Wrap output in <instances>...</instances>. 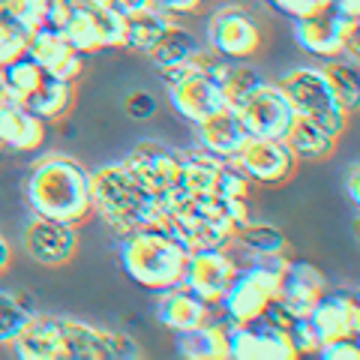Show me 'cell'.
I'll use <instances>...</instances> for the list:
<instances>
[{
	"mask_svg": "<svg viewBox=\"0 0 360 360\" xmlns=\"http://www.w3.org/2000/svg\"><path fill=\"white\" fill-rule=\"evenodd\" d=\"M9 258H13V250H9V243H6L4 234H0V274L9 267Z\"/></svg>",
	"mask_w": 360,
	"mask_h": 360,
	"instance_id": "ab89813d",
	"label": "cell"
},
{
	"mask_svg": "<svg viewBox=\"0 0 360 360\" xmlns=\"http://www.w3.org/2000/svg\"><path fill=\"white\" fill-rule=\"evenodd\" d=\"M240 172L262 186H279L297 172V160L283 139H246L231 160Z\"/></svg>",
	"mask_w": 360,
	"mask_h": 360,
	"instance_id": "8fae6325",
	"label": "cell"
},
{
	"mask_svg": "<svg viewBox=\"0 0 360 360\" xmlns=\"http://www.w3.org/2000/svg\"><path fill=\"white\" fill-rule=\"evenodd\" d=\"M225 342L229 357L234 360H295L300 357L291 345L288 330H279L264 319L225 324Z\"/></svg>",
	"mask_w": 360,
	"mask_h": 360,
	"instance_id": "30bf717a",
	"label": "cell"
},
{
	"mask_svg": "<svg viewBox=\"0 0 360 360\" xmlns=\"http://www.w3.org/2000/svg\"><path fill=\"white\" fill-rule=\"evenodd\" d=\"M195 144L198 148H205L207 153L219 156L222 162H231L234 156H238V150L243 148V141L250 139V135L243 132L240 120L234 117L231 108H222L217 111V115L205 117L201 123H195Z\"/></svg>",
	"mask_w": 360,
	"mask_h": 360,
	"instance_id": "ffe728a7",
	"label": "cell"
},
{
	"mask_svg": "<svg viewBox=\"0 0 360 360\" xmlns=\"http://www.w3.org/2000/svg\"><path fill=\"white\" fill-rule=\"evenodd\" d=\"M148 6L153 9V13L177 21L180 15H195L198 9L205 6V0H148Z\"/></svg>",
	"mask_w": 360,
	"mask_h": 360,
	"instance_id": "d590c367",
	"label": "cell"
},
{
	"mask_svg": "<svg viewBox=\"0 0 360 360\" xmlns=\"http://www.w3.org/2000/svg\"><path fill=\"white\" fill-rule=\"evenodd\" d=\"M156 300H153V315L156 321L165 324L168 330H189L195 324L207 321L210 319V309L205 300H198L193 291H186L184 285H168V288H160L153 291Z\"/></svg>",
	"mask_w": 360,
	"mask_h": 360,
	"instance_id": "ac0fdd59",
	"label": "cell"
},
{
	"mask_svg": "<svg viewBox=\"0 0 360 360\" xmlns=\"http://www.w3.org/2000/svg\"><path fill=\"white\" fill-rule=\"evenodd\" d=\"M27 37L30 33L21 27L13 15H9V9L4 6V0H0V66L25 54Z\"/></svg>",
	"mask_w": 360,
	"mask_h": 360,
	"instance_id": "f546056e",
	"label": "cell"
},
{
	"mask_svg": "<svg viewBox=\"0 0 360 360\" xmlns=\"http://www.w3.org/2000/svg\"><path fill=\"white\" fill-rule=\"evenodd\" d=\"M279 87L285 90V96L291 99V105H295L300 117L315 120L330 135H336V139L348 129L352 115L340 105V99H336L321 66H295V70H288L279 78Z\"/></svg>",
	"mask_w": 360,
	"mask_h": 360,
	"instance_id": "5b68a950",
	"label": "cell"
},
{
	"mask_svg": "<svg viewBox=\"0 0 360 360\" xmlns=\"http://www.w3.org/2000/svg\"><path fill=\"white\" fill-rule=\"evenodd\" d=\"M328 9L333 13H342V15H352V18H360V0H328Z\"/></svg>",
	"mask_w": 360,
	"mask_h": 360,
	"instance_id": "f35d334b",
	"label": "cell"
},
{
	"mask_svg": "<svg viewBox=\"0 0 360 360\" xmlns=\"http://www.w3.org/2000/svg\"><path fill=\"white\" fill-rule=\"evenodd\" d=\"M172 25V18H165L160 13H153L150 6L141 9H129L123 13V45L120 49L139 51V54H150L153 45L162 39V33Z\"/></svg>",
	"mask_w": 360,
	"mask_h": 360,
	"instance_id": "cb8c5ba5",
	"label": "cell"
},
{
	"mask_svg": "<svg viewBox=\"0 0 360 360\" xmlns=\"http://www.w3.org/2000/svg\"><path fill=\"white\" fill-rule=\"evenodd\" d=\"M240 262L229 252V246H210V250H193L186 255L184 276L180 285L193 291L198 300H205L207 307H217L225 288L231 285L234 274H238Z\"/></svg>",
	"mask_w": 360,
	"mask_h": 360,
	"instance_id": "9c48e42d",
	"label": "cell"
},
{
	"mask_svg": "<svg viewBox=\"0 0 360 360\" xmlns=\"http://www.w3.org/2000/svg\"><path fill=\"white\" fill-rule=\"evenodd\" d=\"M270 9L283 13L291 21H300V18H312V15H321L328 13V0H264Z\"/></svg>",
	"mask_w": 360,
	"mask_h": 360,
	"instance_id": "d6a6232c",
	"label": "cell"
},
{
	"mask_svg": "<svg viewBox=\"0 0 360 360\" xmlns=\"http://www.w3.org/2000/svg\"><path fill=\"white\" fill-rule=\"evenodd\" d=\"M72 99H75L72 82H63V78L45 75V82L39 84V90L27 99L25 105H27L37 117H42L45 123H51V120H60V117L70 115Z\"/></svg>",
	"mask_w": 360,
	"mask_h": 360,
	"instance_id": "d4e9b609",
	"label": "cell"
},
{
	"mask_svg": "<svg viewBox=\"0 0 360 360\" xmlns=\"http://www.w3.org/2000/svg\"><path fill=\"white\" fill-rule=\"evenodd\" d=\"M13 354L21 360H139L141 345L120 330H105L90 321L66 315L33 312L27 328L13 342Z\"/></svg>",
	"mask_w": 360,
	"mask_h": 360,
	"instance_id": "6da1fadb",
	"label": "cell"
},
{
	"mask_svg": "<svg viewBox=\"0 0 360 360\" xmlns=\"http://www.w3.org/2000/svg\"><path fill=\"white\" fill-rule=\"evenodd\" d=\"M33 309L13 291L0 288V345H9L15 336L27 328Z\"/></svg>",
	"mask_w": 360,
	"mask_h": 360,
	"instance_id": "f1b7e54d",
	"label": "cell"
},
{
	"mask_svg": "<svg viewBox=\"0 0 360 360\" xmlns=\"http://www.w3.org/2000/svg\"><path fill=\"white\" fill-rule=\"evenodd\" d=\"M75 246H78L75 225L45 217H30V222L25 225V252L45 267L66 264L72 258Z\"/></svg>",
	"mask_w": 360,
	"mask_h": 360,
	"instance_id": "5bb4252c",
	"label": "cell"
},
{
	"mask_svg": "<svg viewBox=\"0 0 360 360\" xmlns=\"http://www.w3.org/2000/svg\"><path fill=\"white\" fill-rule=\"evenodd\" d=\"M90 193H94V210L117 238L135 229L172 231V217L165 213L160 193L144 184L127 162L90 172Z\"/></svg>",
	"mask_w": 360,
	"mask_h": 360,
	"instance_id": "7a4b0ae2",
	"label": "cell"
},
{
	"mask_svg": "<svg viewBox=\"0 0 360 360\" xmlns=\"http://www.w3.org/2000/svg\"><path fill=\"white\" fill-rule=\"evenodd\" d=\"M213 193L222 198H238V201H250L252 193V180L246 177L234 162H222L217 172V184H213Z\"/></svg>",
	"mask_w": 360,
	"mask_h": 360,
	"instance_id": "4dcf8cb0",
	"label": "cell"
},
{
	"mask_svg": "<svg viewBox=\"0 0 360 360\" xmlns=\"http://www.w3.org/2000/svg\"><path fill=\"white\" fill-rule=\"evenodd\" d=\"M165 94H168V105L174 108V115L184 117L189 127H195V123H201L205 117L229 108V103H225V96H222V87L217 84V78L207 70L186 72L184 78L165 84Z\"/></svg>",
	"mask_w": 360,
	"mask_h": 360,
	"instance_id": "7c38bea8",
	"label": "cell"
},
{
	"mask_svg": "<svg viewBox=\"0 0 360 360\" xmlns=\"http://www.w3.org/2000/svg\"><path fill=\"white\" fill-rule=\"evenodd\" d=\"M174 348L186 360H229V342H225L222 321H201L189 330L174 333Z\"/></svg>",
	"mask_w": 360,
	"mask_h": 360,
	"instance_id": "44dd1931",
	"label": "cell"
},
{
	"mask_svg": "<svg viewBox=\"0 0 360 360\" xmlns=\"http://www.w3.org/2000/svg\"><path fill=\"white\" fill-rule=\"evenodd\" d=\"M127 115L135 117V120H148L153 117V111H156V103H153V96L150 94H144V90H135L132 96H127Z\"/></svg>",
	"mask_w": 360,
	"mask_h": 360,
	"instance_id": "8d00e7d4",
	"label": "cell"
},
{
	"mask_svg": "<svg viewBox=\"0 0 360 360\" xmlns=\"http://www.w3.org/2000/svg\"><path fill=\"white\" fill-rule=\"evenodd\" d=\"M4 6L9 9V15H13L27 33L42 27L45 13H49V0H4Z\"/></svg>",
	"mask_w": 360,
	"mask_h": 360,
	"instance_id": "1f68e13d",
	"label": "cell"
},
{
	"mask_svg": "<svg viewBox=\"0 0 360 360\" xmlns=\"http://www.w3.org/2000/svg\"><path fill=\"white\" fill-rule=\"evenodd\" d=\"M309 328L319 336V342L345 340V336H357L360 330V307L357 297L348 291H324L307 312Z\"/></svg>",
	"mask_w": 360,
	"mask_h": 360,
	"instance_id": "4fadbf2b",
	"label": "cell"
},
{
	"mask_svg": "<svg viewBox=\"0 0 360 360\" xmlns=\"http://www.w3.org/2000/svg\"><path fill=\"white\" fill-rule=\"evenodd\" d=\"M288 150L295 153V160H309V162H319V160H330L333 150H336V135H330L324 127H319L315 120L309 117H295V123H291V129L285 132Z\"/></svg>",
	"mask_w": 360,
	"mask_h": 360,
	"instance_id": "603a6c76",
	"label": "cell"
},
{
	"mask_svg": "<svg viewBox=\"0 0 360 360\" xmlns=\"http://www.w3.org/2000/svg\"><path fill=\"white\" fill-rule=\"evenodd\" d=\"M288 336H291V345H295V352L297 354H315L319 352V336H315V330L309 328V321H307V315H300V319L288 328Z\"/></svg>",
	"mask_w": 360,
	"mask_h": 360,
	"instance_id": "836d02e7",
	"label": "cell"
},
{
	"mask_svg": "<svg viewBox=\"0 0 360 360\" xmlns=\"http://www.w3.org/2000/svg\"><path fill=\"white\" fill-rule=\"evenodd\" d=\"M231 246H238L243 255L250 252H288V240L285 234L270 222H258V219H246L231 238Z\"/></svg>",
	"mask_w": 360,
	"mask_h": 360,
	"instance_id": "4316f807",
	"label": "cell"
},
{
	"mask_svg": "<svg viewBox=\"0 0 360 360\" xmlns=\"http://www.w3.org/2000/svg\"><path fill=\"white\" fill-rule=\"evenodd\" d=\"M324 291H328V279L312 262H303V258H288V267L283 279H279V291L276 297L285 303V307L295 315H307L309 307L319 300Z\"/></svg>",
	"mask_w": 360,
	"mask_h": 360,
	"instance_id": "e0dca14e",
	"label": "cell"
},
{
	"mask_svg": "<svg viewBox=\"0 0 360 360\" xmlns=\"http://www.w3.org/2000/svg\"><path fill=\"white\" fill-rule=\"evenodd\" d=\"M25 54L30 60H37L49 75L63 78V82H75V78L84 72V54H78L72 45L60 37V30H54L49 25H42L30 33Z\"/></svg>",
	"mask_w": 360,
	"mask_h": 360,
	"instance_id": "9a60e30c",
	"label": "cell"
},
{
	"mask_svg": "<svg viewBox=\"0 0 360 360\" xmlns=\"http://www.w3.org/2000/svg\"><path fill=\"white\" fill-rule=\"evenodd\" d=\"M319 354L321 360H357L360 357V345H357V336H345V340H330V342H321L319 345Z\"/></svg>",
	"mask_w": 360,
	"mask_h": 360,
	"instance_id": "e575fe53",
	"label": "cell"
},
{
	"mask_svg": "<svg viewBox=\"0 0 360 360\" xmlns=\"http://www.w3.org/2000/svg\"><path fill=\"white\" fill-rule=\"evenodd\" d=\"M295 42L309 54V58H319V60L345 58L342 54V39H340V33H336V27H333L330 13L295 21Z\"/></svg>",
	"mask_w": 360,
	"mask_h": 360,
	"instance_id": "7402d4cb",
	"label": "cell"
},
{
	"mask_svg": "<svg viewBox=\"0 0 360 360\" xmlns=\"http://www.w3.org/2000/svg\"><path fill=\"white\" fill-rule=\"evenodd\" d=\"M148 58L153 63L156 75L162 78V84H172L177 78H184L186 72L207 70V63L217 58V54H213L189 27H184L180 21H172Z\"/></svg>",
	"mask_w": 360,
	"mask_h": 360,
	"instance_id": "ba28073f",
	"label": "cell"
},
{
	"mask_svg": "<svg viewBox=\"0 0 360 360\" xmlns=\"http://www.w3.org/2000/svg\"><path fill=\"white\" fill-rule=\"evenodd\" d=\"M25 201L33 217L82 225L94 213L90 172L66 153H45L27 172Z\"/></svg>",
	"mask_w": 360,
	"mask_h": 360,
	"instance_id": "3957f363",
	"label": "cell"
},
{
	"mask_svg": "<svg viewBox=\"0 0 360 360\" xmlns=\"http://www.w3.org/2000/svg\"><path fill=\"white\" fill-rule=\"evenodd\" d=\"M264 42L262 25L238 4L213 9L205 27V45L225 60H252Z\"/></svg>",
	"mask_w": 360,
	"mask_h": 360,
	"instance_id": "52a82bcc",
	"label": "cell"
},
{
	"mask_svg": "<svg viewBox=\"0 0 360 360\" xmlns=\"http://www.w3.org/2000/svg\"><path fill=\"white\" fill-rule=\"evenodd\" d=\"M321 72L328 75V82L333 87L336 99H340V105L348 111V115H354L357 111V103H360V75H357V60H348V58H330L324 60Z\"/></svg>",
	"mask_w": 360,
	"mask_h": 360,
	"instance_id": "83f0119b",
	"label": "cell"
},
{
	"mask_svg": "<svg viewBox=\"0 0 360 360\" xmlns=\"http://www.w3.org/2000/svg\"><path fill=\"white\" fill-rule=\"evenodd\" d=\"M186 255L189 250L168 229H135L120 234L117 240V258L123 274L148 291L180 285Z\"/></svg>",
	"mask_w": 360,
	"mask_h": 360,
	"instance_id": "277c9868",
	"label": "cell"
},
{
	"mask_svg": "<svg viewBox=\"0 0 360 360\" xmlns=\"http://www.w3.org/2000/svg\"><path fill=\"white\" fill-rule=\"evenodd\" d=\"M345 193L352 198V205L360 201V165L357 162H352V168H348V174H345Z\"/></svg>",
	"mask_w": 360,
	"mask_h": 360,
	"instance_id": "74e56055",
	"label": "cell"
},
{
	"mask_svg": "<svg viewBox=\"0 0 360 360\" xmlns=\"http://www.w3.org/2000/svg\"><path fill=\"white\" fill-rule=\"evenodd\" d=\"M45 75H49V72H45L37 60H30L27 54H21V58L0 66V82H4L6 94L13 96L15 103H21V105H25L27 99L39 90V84L45 82Z\"/></svg>",
	"mask_w": 360,
	"mask_h": 360,
	"instance_id": "484cf974",
	"label": "cell"
},
{
	"mask_svg": "<svg viewBox=\"0 0 360 360\" xmlns=\"http://www.w3.org/2000/svg\"><path fill=\"white\" fill-rule=\"evenodd\" d=\"M231 111L250 139H285V132L297 117L285 90L270 78H262Z\"/></svg>",
	"mask_w": 360,
	"mask_h": 360,
	"instance_id": "8992f818",
	"label": "cell"
},
{
	"mask_svg": "<svg viewBox=\"0 0 360 360\" xmlns=\"http://www.w3.org/2000/svg\"><path fill=\"white\" fill-rule=\"evenodd\" d=\"M123 162H127L150 189H156V193L168 189L177 177V150L168 148L162 141H139L127 153Z\"/></svg>",
	"mask_w": 360,
	"mask_h": 360,
	"instance_id": "d6986e66",
	"label": "cell"
},
{
	"mask_svg": "<svg viewBox=\"0 0 360 360\" xmlns=\"http://www.w3.org/2000/svg\"><path fill=\"white\" fill-rule=\"evenodd\" d=\"M45 127L49 123L33 115L27 105L15 103L13 96L0 103V150L37 153L45 144Z\"/></svg>",
	"mask_w": 360,
	"mask_h": 360,
	"instance_id": "2e32d148",
	"label": "cell"
}]
</instances>
